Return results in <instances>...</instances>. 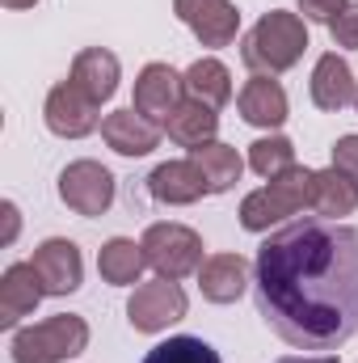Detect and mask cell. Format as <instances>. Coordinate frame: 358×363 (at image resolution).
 Here are the masks:
<instances>
[{"mask_svg": "<svg viewBox=\"0 0 358 363\" xmlns=\"http://www.w3.org/2000/svg\"><path fill=\"white\" fill-rule=\"evenodd\" d=\"M236 110H241V118L245 123H253V127H282L287 123V89L274 81V77H253L241 97H236Z\"/></svg>", "mask_w": 358, "mask_h": 363, "instance_id": "18", "label": "cell"}, {"mask_svg": "<svg viewBox=\"0 0 358 363\" xmlns=\"http://www.w3.org/2000/svg\"><path fill=\"white\" fill-rule=\"evenodd\" d=\"M144 267H148L144 245H135L131 237H110V241L101 245V254H97V271H101L105 283H114V287H131V283H139Z\"/></svg>", "mask_w": 358, "mask_h": 363, "instance_id": "22", "label": "cell"}, {"mask_svg": "<svg viewBox=\"0 0 358 363\" xmlns=\"http://www.w3.org/2000/svg\"><path fill=\"white\" fill-rule=\"evenodd\" d=\"M4 224H8V228H4V241H13V237H17V228H21V220H17V207H13V203H4Z\"/></svg>", "mask_w": 358, "mask_h": 363, "instance_id": "29", "label": "cell"}, {"mask_svg": "<svg viewBox=\"0 0 358 363\" xmlns=\"http://www.w3.org/2000/svg\"><path fill=\"white\" fill-rule=\"evenodd\" d=\"M333 169H342L358 186V135H342L333 144Z\"/></svg>", "mask_w": 358, "mask_h": 363, "instance_id": "27", "label": "cell"}, {"mask_svg": "<svg viewBox=\"0 0 358 363\" xmlns=\"http://www.w3.org/2000/svg\"><path fill=\"white\" fill-rule=\"evenodd\" d=\"M101 140L118 157H148L161 144V123H152L135 106H127V110H114V114L101 118Z\"/></svg>", "mask_w": 358, "mask_h": 363, "instance_id": "12", "label": "cell"}, {"mask_svg": "<svg viewBox=\"0 0 358 363\" xmlns=\"http://www.w3.org/2000/svg\"><path fill=\"white\" fill-rule=\"evenodd\" d=\"M165 131H169V140L181 144V148H202V144H211L215 140V131H219V114L211 110V106H202V101H194V97H185L178 110L165 118Z\"/></svg>", "mask_w": 358, "mask_h": 363, "instance_id": "19", "label": "cell"}, {"mask_svg": "<svg viewBox=\"0 0 358 363\" xmlns=\"http://www.w3.org/2000/svg\"><path fill=\"white\" fill-rule=\"evenodd\" d=\"M118 77H122V68H118V55H114V51H105V47H85V51H76L72 77H68V81H76V85L101 106V101L114 97Z\"/></svg>", "mask_w": 358, "mask_h": 363, "instance_id": "16", "label": "cell"}, {"mask_svg": "<svg viewBox=\"0 0 358 363\" xmlns=\"http://www.w3.org/2000/svg\"><path fill=\"white\" fill-rule=\"evenodd\" d=\"M358 93V81L354 72H350V64L337 55V51H329V55H321L316 60V72H312V101L321 106V110H346L350 101H354Z\"/></svg>", "mask_w": 358, "mask_h": 363, "instance_id": "17", "label": "cell"}, {"mask_svg": "<svg viewBox=\"0 0 358 363\" xmlns=\"http://www.w3.org/2000/svg\"><path fill=\"white\" fill-rule=\"evenodd\" d=\"M329 34H333V43H337V47L358 51V4H346V9L329 21Z\"/></svg>", "mask_w": 358, "mask_h": 363, "instance_id": "26", "label": "cell"}, {"mask_svg": "<svg viewBox=\"0 0 358 363\" xmlns=\"http://www.w3.org/2000/svg\"><path fill=\"white\" fill-rule=\"evenodd\" d=\"M59 199L76 216H105L114 203V174L97 161H72L59 174Z\"/></svg>", "mask_w": 358, "mask_h": 363, "instance_id": "8", "label": "cell"}, {"mask_svg": "<svg viewBox=\"0 0 358 363\" xmlns=\"http://www.w3.org/2000/svg\"><path fill=\"white\" fill-rule=\"evenodd\" d=\"M258 313L295 351H337L358 334V228L304 216L253 262Z\"/></svg>", "mask_w": 358, "mask_h": 363, "instance_id": "1", "label": "cell"}, {"mask_svg": "<svg viewBox=\"0 0 358 363\" xmlns=\"http://www.w3.org/2000/svg\"><path fill=\"white\" fill-rule=\"evenodd\" d=\"M312 174H316V169L295 165V169L270 178V186L245 194V203H241V224H245L249 233H266L274 224L299 216V211L312 203Z\"/></svg>", "mask_w": 358, "mask_h": 363, "instance_id": "4", "label": "cell"}, {"mask_svg": "<svg viewBox=\"0 0 358 363\" xmlns=\"http://www.w3.org/2000/svg\"><path fill=\"white\" fill-rule=\"evenodd\" d=\"M42 296H47V291H42L38 271H34L30 262H13V267L4 271V279H0V325L13 330L21 317H30V313L38 308Z\"/></svg>", "mask_w": 358, "mask_h": 363, "instance_id": "14", "label": "cell"}, {"mask_svg": "<svg viewBox=\"0 0 358 363\" xmlns=\"http://www.w3.org/2000/svg\"><path fill=\"white\" fill-rule=\"evenodd\" d=\"M249 169L262 178H278L295 169V144L287 135H262L258 144H249Z\"/></svg>", "mask_w": 358, "mask_h": 363, "instance_id": "24", "label": "cell"}, {"mask_svg": "<svg viewBox=\"0 0 358 363\" xmlns=\"http://www.w3.org/2000/svg\"><path fill=\"white\" fill-rule=\"evenodd\" d=\"M304 51H308V26H304V17L282 13V9L266 13L241 43V60L253 77H278V72L295 68L304 60Z\"/></svg>", "mask_w": 358, "mask_h": 363, "instance_id": "2", "label": "cell"}, {"mask_svg": "<svg viewBox=\"0 0 358 363\" xmlns=\"http://www.w3.org/2000/svg\"><path fill=\"white\" fill-rule=\"evenodd\" d=\"M321 220H342L358 207V186L342 169H316L312 174V203H308Z\"/></svg>", "mask_w": 358, "mask_h": 363, "instance_id": "20", "label": "cell"}, {"mask_svg": "<svg viewBox=\"0 0 358 363\" xmlns=\"http://www.w3.org/2000/svg\"><path fill=\"white\" fill-rule=\"evenodd\" d=\"M274 363H337L329 355H316V359H304V355H287V359H274Z\"/></svg>", "mask_w": 358, "mask_h": 363, "instance_id": "30", "label": "cell"}, {"mask_svg": "<svg viewBox=\"0 0 358 363\" xmlns=\"http://www.w3.org/2000/svg\"><path fill=\"white\" fill-rule=\"evenodd\" d=\"M47 127L59 135V140H85L89 131L101 127V114H97V101L81 89L76 81H59L55 89L47 93Z\"/></svg>", "mask_w": 358, "mask_h": 363, "instance_id": "7", "label": "cell"}, {"mask_svg": "<svg viewBox=\"0 0 358 363\" xmlns=\"http://www.w3.org/2000/svg\"><path fill=\"white\" fill-rule=\"evenodd\" d=\"M185 291L178 287V279H152V283H139L127 300V321L139 330V334H161L169 330L173 321L185 317Z\"/></svg>", "mask_w": 358, "mask_h": 363, "instance_id": "6", "label": "cell"}, {"mask_svg": "<svg viewBox=\"0 0 358 363\" xmlns=\"http://www.w3.org/2000/svg\"><path fill=\"white\" fill-rule=\"evenodd\" d=\"M144 363H224L215 355V347L211 342H202V338H190V334H178V338H169V342H161V347H152Z\"/></svg>", "mask_w": 358, "mask_h": 363, "instance_id": "25", "label": "cell"}, {"mask_svg": "<svg viewBox=\"0 0 358 363\" xmlns=\"http://www.w3.org/2000/svg\"><path fill=\"white\" fill-rule=\"evenodd\" d=\"M139 245L161 279H185L202 267V237L185 224H152Z\"/></svg>", "mask_w": 358, "mask_h": 363, "instance_id": "5", "label": "cell"}, {"mask_svg": "<svg viewBox=\"0 0 358 363\" xmlns=\"http://www.w3.org/2000/svg\"><path fill=\"white\" fill-rule=\"evenodd\" d=\"M85 347H89V321L76 313H55L38 325H25L8 342L13 363H64L85 355Z\"/></svg>", "mask_w": 358, "mask_h": 363, "instance_id": "3", "label": "cell"}, {"mask_svg": "<svg viewBox=\"0 0 358 363\" xmlns=\"http://www.w3.org/2000/svg\"><path fill=\"white\" fill-rule=\"evenodd\" d=\"M198 287L211 304H236L249 287V262L241 254H215L198 267Z\"/></svg>", "mask_w": 358, "mask_h": 363, "instance_id": "15", "label": "cell"}, {"mask_svg": "<svg viewBox=\"0 0 358 363\" xmlns=\"http://www.w3.org/2000/svg\"><path fill=\"white\" fill-rule=\"evenodd\" d=\"M354 106H358V93H354Z\"/></svg>", "mask_w": 358, "mask_h": 363, "instance_id": "32", "label": "cell"}, {"mask_svg": "<svg viewBox=\"0 0 358 363\" xmlns=\"http://www.w3.org/2000/svg\"><path fill=\"white\" fill-rule=\"evenodd\" d=\"M0 4H4V9H34L38 0H0Z\"/></svg>", "mask_w": 358, "mask_h": 363, "instance_id": "31", "label": "cell"}, {"mask_svg": "<svg viewBox=\"0 0 358 363\" xmlns=\"http://www.w3.org/2000/svg\"><path fill=\"white\" fill-rule=\"evenodd\" d=\"M173 13L202 47H228L241 34V13L232 0H173Z\"/></svg>", "mask_w": 358, "mask_h": 363, "instance_id": "9", "label": "cell"}, {"mask_svg": "<svg viewBox=\"0 0 358 363\" xmlns=\"http://www.w3.org/2000/svg\"><path fill=\"white\" fill-rule=\"evenodd\" d=\"M190 161L202 169V178H207V190H211V194L232 190V186L241 182V174H245L241 152H236L232 144H219V140H211V144L194 148V152H190Z\"/></svg>", "mask_w": 358, "mask_h": 363, "instance_id": "21", "label": "cell"}, {"mask_svg": "<svg viewBox=\"0 0 358 363\" xmlns=\"http://www.w3.org/2000/svg\"><path fill=\"white\" fill-rule=\"evenodd\" d=\"M30 267L38 271L47 296H68V291H76L81 279H85L81 250H76V241H68V237H51V241H42V245L34 250Z\"/></svg>", "mask_w": 358, "mask_h": 363, "instance_id": "10", "label": "cell"}, {"mask_svg": "<svg viewBox=\"0 0 358 363\" xmlns=\"http://www.w3.org/2000/svg\"><path fill=\"white\" fill-rule=\"evenodd\" d=\"M181 81H185V97H194V101H202L211 110L232 101V72L219 60H194Z\"/></svg>", "mask_w": 358, "mask_h": 363, "instance_id": "23", "label": "cell"}, {"mask_svg": "<svg viewBox=\"0 0 358 363\" xmlns=\"http://www.w3.org/2000/svg\"><path fill=\"white\" fill-rule=\"evenodd\" d=\"M181 101H185V81H181L169 64H148V68L135 77V101H131V106H135L144 118L165 123Z\"/></svg>", "mask_w": 358, "mask_h": 363, "instance_id": "11", "label": "cell"}, {"mask_svg": "<svg viewBox=\"0 0 358 363\" xmlns=\"http://www.w3.org/2000/svg\"><path fill=\"white\" fill-rule=\"evenodd\" d=\"M148 194L156 203H169V207H185V203H198L207 190V178L194 161H165L148 174Z\"/></svg>", "mask_w": 358, "mask_h": 363, "instance_id": "13", "label": "cell"}, {"mask_svg": "<svg viewBox=\"0 0 358 363\" xmlns=\"http://www.w3.org/2000/svg\"><path fill=\"white\" fill-rule=\"evenodd\" d=\"M342 9H346V0H299V13H304L308 21H325V26H329Z\"/></svg>", "mask_w": 358, "mask_h": 363, "instance_id": "28", "label": "cell"}]
</instances>
